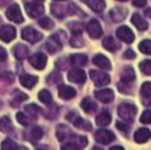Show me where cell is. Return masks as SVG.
Instances as JSON below:
<instances>
[{"mask_svg": "<svg viewBox=\"0 0 151 150\" xmlns=\"http://www.w3.org/2000/svg\"><path fill=\"white\" fill-rule=\"evenodd\" d=\"M117 36L118 39H121L122 41L127 43V44H131V43L134 41V39H135V36H134L133 31H131L129 27H119V28L117 29Z\"/></svg>", "mask_w": 151, "mask_h": 150, "instance_id": "cell-5", "label": "cell"}, {"mask_svg": "<svg viewBox=\"0 0 151 150\" xmlns=\"http://www.w3.org/2000/svg\"><path fill=\"white\" fill-rule=\"evenodd\" d=\"M29 63L36 69H44L47 65V56L42 53H35L33 56L29 57Z\"/></svg>", "mask_w": 151, "mask_h": 150, "instance_id": "cell-9", "label": "cell"}, {"mask_svg": "<svg viewBox=\"0 0 151 150\" xmlns=\"http://www.w3.org/2000/svg\"><path fill=\"white\" fill-rule=\"evenodd\" d=\"M117 128H118V129H119L122 133H125V134H127V133H129V125L123 124V122L118 121V122H117Z\"/></svg>", "mask_w": 151, "mask_h": 150, "instance_id": "cell-43", "label": "cell"}, {"mask_svg": "<svg viewBox=\"0 0 151 150\" xmlns=\"http://www.w3.org/2000/svg\"><path fill=\"white\" fill-rule=\"evenodd\" d=\"M118 1H126V0H118Z\"/></svg>", "mask_w": 151, "mask_h": 150, "instance_id": "cell-53", "label": "cell"}, {"mask_svg": "<svg viewBox=\"0 0 151 150\" xmlns=\"http://www.w3.org/2000/svg\"><path fill=\"white\" fill-rule=\"evenodd\" d=\"M56 1H64V0H56Z\"/></svg>", "mask_w": 151, "mask_h": 150, "instance_id": "cell-52", "label": "cell"}, {"mask_svg": "<svg viewBox=\"0 0 151 150\" xmlns=\"http://www.w3.org/2000/svg\"><path fill=\"white\" fill-rule=\"evenodd\" d=\"M110 150H125V149H123L122 146H114V148H111Z\"/></svg>", "mask_w": 151, "mask_h": 150, "instance_id": "cell-48", "label": "cell"}, {"mask_svg": "<svg viewBox=\"0 0 151 150\" xmlns=\"http://www.w3.org/2000/svg\"><path fill=\"white\" fill-rule=\"evenodd\" d=\"M86 29H88V32H89L91 39H98V37H101V35H102V27H101V24L98 23V20H96V19L89 21Z\"/></svg>", "mask_w": 151, "mask_h": 150, "instance_id": "cell-7", "label": "cell"}, {"mask_svg": "<svg viewBox=\"0 0 151 150\" xmlns=\"http://www.w3.org/2000/svg\"><path fill=\"white\" fill-rule=\"evenodd\" d=\"M39 100L41 101L42 104H50L52 102V94H50V92H48V90H41V92L39 93Z\"/></svg>", "mask_w": 151, "mask_h": 150, "instance_id": "cell-32", "label": "cell"}, {"mask_svg": "<svg viewBox=\"0 0 151 150\" xmlns=\"http://www.w3.org/2000/svg\"><path fill=\"white\" fill-rule=\"evenodd\" d=\"M13 55H15L16 58L23 60V58H25L27 56L29 55V48L24 44H17V45H15V48H13Z\"/></svg>", "mask_w": 151, "mask_h": 150, "instance_id": "cell-15", "label": "cell"}, {"mask_svg": "<svg viewBox=\"0 0 151 150\" xmlns=\"http://www.w3.org/2000/svg\"><path fill=\"white\" fill-rule=\"evenodd\" d=\"M70 29H72V32H73L74 35H80V33H82V24H80V23H72L70 24Z\"/></svg>", "mask_w": 151, "mask_h": 150, "instance_id": "cell-40", "label": "cell"}, {"mask_svg": "<svg viewBox=\"0 0 151 150\" xmlns=\"http://www.w3.org/2000/svg\"><path fill=\"white\" fill-rule=\"evenodd\" d=\"M121 77H122V81L125 84H129V82H133L135 80V72L131 66H126L125 69L121 73Z\"/></svg>", "mask_w": 151, "mask_h": 150, "instance_id": "cell-19", "label": "cell"}, {"mask_svg": "<svg viewBox=\"0 0 151 150\" xmlns=\"http://www.w3.org/2000/svg\"><path fill=\"white\" fill-rule=\"evenodd\" d=\"M93 63L96 64L97 66H99L101 69H105V71H110L111 69V64L110 61L105 57L104 55H97L93 57Z\"/></svg>", "mask_w": 151, "mask_h": 150, "instance_id": "cell-14", "label": "cell"}, {"mask_svg": "<svg viewBox=\"0 0 151 150\" xmlns=\"http://www.w3.org/2000/svg\"><path fill=\"white\" fill-rule=\"evenodd\" d=\"M90 77L97 87H104V85H107L110 82V76L101 71H91Z\"/></svg>", "mask_w": 151, "mask_h": 150, "instance_id": "cell-3", "label": "cell"}, {"mask_svg": "<svg viewBox=\"0 0 151 150\" xmlns=\"http://www.w3.org/2000/svg\"><path fill=\"white\" fill-rule=\"evenodd\" d=\"M131 23H133L134 25H135V28H138L139 31H146L147 27H149L147 21L145 20L139 13H134L133 17H131Z\"/></svg>", "mask_w": 151, "mask_h": 150, "instance_id": "cell-17", "label": "cell"}, {"mask_svg": "<svg viewBox=\"0 0 151 150\" xmlns=\"http://www.w3.org/2000/svg\"><path fill=\"white\" fill-rule=\"evenodd\" d=\"M66 136H69V130L64 125H58L57 126V137L60 141H64L66 138Z\"/></svg>", "mask_w": 151, "mask_h": 150, "instance_id": "cell-35", "label": "cell"}, {"mask_svg": "<svg viewBox=\"0 0 151 150\" xmlns=\"http://www.w3.org/2000/svg\"><path fill=\"white\" fill-rule=\"evenodd\" d=\"M151 138V132L147 128H141V129H138L135 132V134H134V140H135V142L138 144H145Z\"/></svg>", "mask_w": 151, "mask_h": 150, "instance_id": "cell-13", "label": "cell"}, {"mask_svg": "<svg viewBox=\"0 0 151 150\" xmlns=\"http://www.w3.org/2000/svg\"><path fill=\"white\" fill-rule=\"evenodd\" d=\"M1 150H27L23 146H17L12 140H4L1 144Z\"/></svg>", "mask_w": 151, "mask_h": 150, "instance_id": "cell-28", "label": "cell"}, {"mask_svg": "<svg viewBox=\"0 0 151 150\" xmlns=\"http://www.w3.org/2000/svg\"><path fill=\"white\" fill-rule=\"evenodd\" d=\"M102 45H104L105 49L110 50V52H115V50L119 48L118 43L115 41L113 37H106V39H104V41H102Z\"/></svg>", "mask_w": 151, "mask_h": 150, "instance_id": "cell-26", "label": "cell"}, {"mask_svg": "<svg viewBox=\"0 0 151 150\" xmlns=\"http://www.w3.org/2000/svg\"><path fill=\"white\" fill-rule=\"evenodd\" d=\"M16 118H17V121H19V124H21V125H24V126H27V125H29V117L28 116H25L24 113H17L16 114Z\"/></svg>", "mask_w": 151, "mask_h": 150, "instance_id": "cell-38", "label": "cell"}, {"mask_svg": "<svg viewBox=\"0 0 151 150\" xmlns=\"http://www.w3.org/2000/svg\"><path fill=\"white\" fill-rule=\"evenodd\" d=\"M5 58H7V52H5V49H3V48L0 47V60L4 61Z\"/></svg>", "mask_w": 151, "mask_h": 150, "instance_id": "cell-47", "label": "cell"}, {"mask_svg": "<svg viewBox=\"0 0 151 150\" xmlns=\"http://www.w3.org/2000/svg\"><path fill=\"white\" fill-rule=\"evenodd\" d=\"M115 140L114 133H111L110 130H98L96 133V141L99 144H104V145H107V144L113 142Z\"/></svg>", "mask_w": 151, "mask_h": 150, "instance_id": "cell-6", "label": "cell"}, {"mask_svg": "<svg viewBox=\"0 0 151 150\" xmlns=\"http://www.w3.org/2000/svg\"><path fill=\"white\" fill-rule=\"evenodd\" d=\"M42 136H44V132H42L41 128H33V129L27 134V137H28V140L31 141V142H37V141L41 140Z\"/></svg>", "mask_w": 151, "mask_h": 150, "instance_id": "cell-23", "label": "cell"}, {"mask_svg": "<svg viewBox=\"0 0 151 150\" xmlns=\"http://www.w3.org/2000/svg\"><path fill=\"white\" fill-rule=\"evenodd\" d=\"M139 50L145 55H151V40H143L139 44Z\"/></svg>", "mask_w": 151, "mask_h": 150, "instance_id": "cell-33", "label": "cell"}, {"mask_svg": "<svg viewBox=\"0 0 151 150\" xmlns=\"http://www.w3.org/2000/svg\"><path fill=\"white\" fill-rule=\"evenodd\" d=\"M36 3H41V1H44V0H35Z\"/></svg>", "mask_w": 151, "mask_h": 150, "instance_id": "cell-50", "label": "cell"}, {"mask_svg": "<svg viewBox=\"0 0 151 150\" xmlns=\"http://www.w3.org/2000/svg\"><path fill=\"white\" fill-rule=\"evenodd\" d=\"M141 122H142V124H146V125L151 124V109H149V110H145L143 113H142Z\"/></svg>", "mask_w": 151, "mask_h": 150, "instance_id": "cell-39", "label": "cell"}, {"mask_svg": "<svg viewBox=\"0 0 151 150\" xmlns=\"http://www.w3.org/2000/svg\"><path fill=\"white\" fill-rule=\"evenodd\" d=\"M69 60H70V64L73 66H83L88 63V57H86L85 55H80V53L72 55Z\"/></svg>", "mask_w": 151, "mask_h": 150, "instance_id": "cell-21", "label": "cell"}, {"mask_svg": "<svg viewBox=\"0 0 151 150\" xmlns=\"http://www.w3.org/2000/svg\"><path fill=\"white\" fill-rule=\"evenodd\" d=\"M96 98H98L99 101H102L104 104H109L114 100V92L111 89H101V90H97L94 93Z\"/></svg>", "mask_w": 151, "mask_h": 150, "instance_id": "cell-12", "label": "cell"}, {"mask_svg": "<svg viewBox=\"0 0 151 150\" xmlns=\"http://www.w3.org/2000/svg\"><path fill=\"white\" fill-rule=\"evenodd\" d=\"M73 122H74L76 126L80 128V129H85V130H90V129H91L90 122H88L86 120H82V118H76Z\"/></svg>", "mask_w": 151, "mask_h": 150, "instance_id": "cell-34", "label": "cell"}, {"mask_svg": "<svg viewBox=\"0 0 151 150\" xmlns=\"http://www.w3.org/2000/svg\"><path fill=\"white\" fill-rule=\"evenodd\" d=\"M61 48V43L57 40V37L56 36H52L49 40H48L47 43V49L49 50L50 53H56L58 49Z\"/></svg>", "mask_w": 151, "mask_h": 150, "instance_id": "cell-25", "label": "cell"}, {"mask_svg": "<svg viewBox=\"0 0 151 150\" xmlns=\"http://www.w3.org/2000/svg\"><path fill=\"white\" fill-rule=\"evenodd\" d=\"M81 108H82L83 112H86V113H93V112L97 109V105L91 98L86 97V98H83L82 102H81Z\"/></svg>", "mask_w": 151, "mask_h": 150, "instance_id": "cell-24", "label": "cell"}, {"mask_svg": "<svg viewBox=\"0 0 151 150\" xmlns=\"http://www.w3.org/2000/svg\"><path fill=\"white\" fill-rule=\"evenodd\" d=\"M20 82L25 88H33L37 84V77L32 76V74H23L20 77Z\"/></svg>", "mask_w": 151, "mask_h": 150, "instance_id": "cell-20", "label": "cell"}, {"mask_svg": "<svg viewBox=\"0 0 151 150\" xmlns=\"http://www.w3.org/2000/svg\"><path fill=\"white\" fill-rule=\"evenodd\" d=\"M13 98H15V101H16V102H19V104H20V102H23V101H25L28 97H27V94H24V93L16 92V93H15V97H13Z\"/></svg>", "mask_w": 151, "mask_h": 150, "instance_id": "cell-42", "label": "cell"}, {"mask_svg": "<svg viewBox=\"0 0 151 150\" xmlns=\"http://www.w3.org/2000/svg\"><path fill=\"white\" fill-rule=\"evenodd\" d=\"M139 68H141L142 73L145 74H151V60H145L139 64Z\"/></svg>", "mask_w": 151, "mask_h": 150, "instance_id": "cell-36", "label": "cell"}, {"mask_svg": "<svg viewBox=\"0 0 151 150\" xmlns=\"http://www.w3.org/2000/svg\"><path fill=\"white\" fill-rule=\"evenodd\" d=\"M146 0H133V4L135 5V7H145L146 5Z\"/></svg>", "mask_w": 151, "mask_h": 150, "instance_id": "cell-45", "label": "cell"}, {"mask_svg": "<svg viewBox=\"0 0 151 150\" xmlns=\"http://www.w3.org/2000/svg\"><path fill=\"white\" fill-rule=\"evenodd\" d=\"M0 80H4L5 82H12L13 81V74L12 73H4L0 76Z\"/></svg>", "mask_w": 151, "mask_h": 150, "instance_id": "cell-44", "label": "cell"}, {"mask_svg": "<svg viewBox=\"0 0 151 150\" xmlns=\"http://www.w3.org/2000/svg\"><path fill=\"white\" fill-rule=\"evenodd\" d=\"M5 15L13 23H23L24 21V17L21 15V11L17 4H12L11 7H8V9L5 11Z\"/></svg>", "mask_w": 151, "mask_h": 150, "instance_id": "cell-4", "label": "cell"}, {"mask_svg": "<svg viewBox=\"0 0 151 150\" xmlns=\"http://www.w3.org/2000/svg\"><path fill=\"white\" fill-rule=\"evenodd\" d=\"M16 37V29L12 25H4L0 28V39L5 43L12 41Z\"/></svg>", "mask_w": 151, "mask_h": 150, "instance_id": "cell-11", "label": "cell"}, {"mask_svg": "<svg viewBox=\"0 0 151 150\" xmlns=\"http://www.w3.org/2000/svg\"><path fill=\"white\" fill-rule=\"evenodd\" d=\"M21 37H23L25 41H29V43H37L41 40V33L40 32H37L36 29H33L32 27H27V28H24L23 31H21Z\"/></svg>", "mask_w": 151, "mask_h": 150, "instance_id": "cell-2", "label": "cell"}, {"mask_svg": "<svg viewBox=\"0 0 151 150\" xmlns=\"http://www.w3.org/2000/svg\"><path fill=\"white\" fill-rule=\"evenodd\" d=\"M25 113L29 116V118H36L37 116H39L40 113V109L37 105H35V104H32V105H28L25 108Z\"/></svg>", "mask_w": 151, "mask_h": 150, "instance_id": "cell-30", "label": "cell"}, {"mask_svg": "<svg viewBox=\"0 0 151 150\" xmlns=\"http://www.w3.org/2000/svg\"><path fill=\"white\" fill-rule=\"evenodd\" d=\"M25 9L31 17H39L44 13V7L40 3H27Z\"/></svg>", "mask_w": 151, "mask_h": 150, "instance_id": "cell-8", "label": "cell"}, {"mask_svg": "<svg viewBox=\"0 0 151 150\" xmlns=\"http://www.w3.org/2000/svg\"><path fill=\"white\" fill-rule=\"evenodd\" d=\"M81 148L77 145L76 142H69V144H65V145H63V148H61V150H80Z\"/></svg>", "mask_w": 151, "mask_h": 150, "instance_id": "cell-41", "label": "cell"}, {"mask_svg": "<svg viewBox=\"0 0 151 150\" xmlns=\"http://www.w3.org/2000/svg\"><path fill=\"white\" fill-rule=\"evenodd\" d=\"M93 150H101V149H99V148H94Z\"/></svg>", "mask_w": 151, "mask_h": 150, "instance_id": "cell-51", "label": "cell"}, {"mask_svg": "<svg viewBox=\"0 0 151 150\" xmlns=\"http://www.w3.org/2000/svg\"><path fill=\"white\" fill-rule=\"evenodd\" d=\"M96 122L98 126H107V125L111 122V116H110L107 112H101V113L97 116Z\"/></svg>", "mask_w": 151, "mask_h": 150, "instance_id": "cell-22", "label": "cell"}, {"mask_svg": "<svg viewBox=\"0 0 151 150\" xmlns=\"http://www.w3.org/2000/svg\"><path fill=\"white\" fill-rule=\"evenodd\" d=\"M146 15L149 16V17H151V8H149V9H146Z\"/></svg>", "mask_w": 151, "mask_h": 150, "instance_id": "cell-49", "label": "cell"}, {"mask_svg": "<svg viewBox=\"0 0 151 150\" xmlns=\"http://www.w3.org/2000/svg\"><path fill=\"white\" fill-rule=\"evenodd\" d=\"M58 96L64 100H72L76 96V90L68 85H63V87L58 88Z\"/></svg>", "mask_w": 151, "mask_h": 150, "instance_id": "cell-16", "label": "cell"}, {"mask_svg": "<svg viewBox=\"0 0 151 150\" xmlns=\"http://www.w3.org/2000/svg\"><path fill=\"white\" fill-rule=\"evenodd\" d=\"M141 96L145 100L151 98V82H145L141 87Z\"/></svg>", "mask_w": 151, "mask_h": 150, "instance_id": "cell-31", "label": "cell"}, {"mask_svg": "<svg viewBox=\"0 0 151 150\" xmlns=\"http://www.w3.org/2000/svg\"><path fill=\"white\" fill-rule=\"evenodd\" d=\"M12 129H13V126H12V122H11L9 117H7V116L3 117V118L0 120V130L4 133H8Z\"/></svg>", "mask_w": 151, "mask_h": 150, "instance_id": "cell-29", "label": "cell"}, {"mask_svg": "<svg viewBox=\"0 0 151 150\" xmlns=\"http://www.w3.org/2000/svg\"><path fill=\"white\" fill-rule=\"evenodd\" d=\"M94 12H102L105 9V0H82Z\"/></svg>", "mask_w": 151, "mask_h": 150, "instance_id": "cell-18", "label": "cell"}, {"mask_svg": "<svg viewBox=\"0 0 151 150\" xmlns=\"http://www.w3.org/2000/svg\"><path fill=\"white\" fill-rule=\"evenodd\" d=\"M68 79L70 80L72 82H76V84H83L86 81V74L82 69H72L68 73Z\"/></svg>", "mask_w": 151, "mask_h": 150, "instance_id": "cell-10", "label": "cell"}, {"mask_svg": "<svg viewBox=\"0 0 151 150\" xmlns=\"http://www.w3.org/2000/svg\"><path fill=\"white\" fill-rule=\"evenodd\" d=\"M39 25L41 27V28H44V29H50V28H53V21L50 20L49 17H42V19H40V21H39Z\"/></svg>", "mask_w": 151, "mask_h": 150, "instance_id": "cell-37", "label": "cell"}, {"mask_svg": "<svg viewBox=\"0 0 151 150\" xmlns=\"http://www.w3.org/2000/svg\"><path fill=\"white\" fill-rule=\"evenodd\" d=\"M110 16H111V19L114 21H121L125 19L126 9H123V8H114V9H111V12H110Z\"/></svg>", "mask_w": 151, "mask_h": 150, "instance_id": "cell-27", "label": "cell"}, {"mask_svg": "<svg viewBox=\"0 0 151 150\" xmlns=\"http://www.w3.org/2000/svg\"><path fill=\"white\" fill-rule=\"evenodd\" d=\"M118 114L123 121L131 122L137 116V106L130 102H122L118 106Z\"/></svg>", "mask_w": 151, "mask_h": 150, "instance_id": "cell-1", "label": "cell"}, {"mask_svg": "<svg viewBox=\"0 0 151 150\" xmlns=\"http://www.w3.org/2000/svg\"><path fill=\"white\" fill-rule=\"evenodd\" d=\"M134 57H135V53H134L131 49H129L125 52V58H134Z\"/></svg>", "mask_w": 151, "mask_h": 150, "instance_id": "cell-46", "label": "cell"}]
</instances>
